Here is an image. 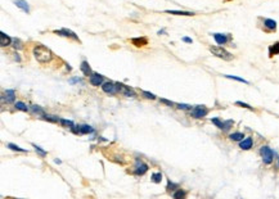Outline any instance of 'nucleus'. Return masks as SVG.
Returning a JSON list of instances; mask_svg holds the SVG:
<instances>
[{
  "instance_id": "obj_1",
  "label": "nucleus",
  "mask_w": 279,
  "mask_h": 199,
  "mask_svg": "<svg viewBox=\"0 0 279 199\" xmlns=\"http://www.w3.org/2000/svg\"><path fill=\"white\" fill-rule=\"evenodd\" d=\"M32 53H34L35 59L40 63H49L53 59V57H54L53 53L49 50L48 48H45L44 45H41V44L35 45L32 49Z\"/></svg>"
},
{
  "instance_id": "obj_2",
  "label": "nucleus",
  "mask_w": 279,
  "mask_h": 199,
  "mask_svg": "<svg viewBox=\"0 0 279 199\" xmlns=\"http://www.w3.org/2000/svg\"><path fill=\"white\" fill-rule=\"evenodd\" d=\"M210 52L212 53L215 57H217V58H221L224 60H232L234 58V55L232 54V53H229L228 50H225L224 48L221 47H211L210 48Z\"/></svg>"
},
{
  "instance_id": "obj_3",
  "label": "nucleus",
  "mask_w": 279,
  "mask_h": 199,
  "mask_svg": "<svg viewBox=\"0 0 279 199\" xmlns=\"http://www.w3.org/2000/svg\"><path fill=\"white\" fill-rule=\"evenodd\" d=\"M102 90H103L105 94L115 95L120 91V86H118V84H113V82H111V81H107V82H103V85H102Z\"/></svg>"
},
{
  "instance_id": "obj_4",
  "label": "nucleus",
  "mask_w": 279,
  "mask_h": 199,
  "mask_svg": "<svg viewBox=\"0 0 279 199\" xmlns=\"http://www.w3.org/2000/svg\"><path fill=\"white\" fill-rule=\"evenodd\" d=\"M260 154L263 157V161L265 165H270L273 162V157H274V152L271 150L269 147H263L260 149Z\"/></svg>"
},
{
  "instance_id": "obj_5",
  "label": "nucleus",
  "mask_w": 279,
  "mask_h": 199,
  "mask_svg": "<svg viewBox=\"0 0 279 199\" xmlns=\"http://www.w3.org/2000/svg\"><path fill=\"white\" fill-rule=\"evenodd\" d=\"M208 109L204 105H197L192 109V117L194 118H203L204 116H207Z\"/></svg>"
},
{
  "instance_id": "obj_6",
  "label": "nucleus",
  "mask_w": 279,
  "mask_h": 199,
  "mask_svg": "<svg viewBox=\"0 0 279 199\" xmlns=\"http://www.w3.org/2000/svg\"><path fill=\"white\" fill-rule=\"evenodd\" d=\"M89 82L93 85V86H102V85H103V76H100V74H98V73L90 74Z\"/></svg>"
},
{
  "instance_id": "obj_7",
  "label": "nucleus",
  "mask_w": 279,
  "mask_h": 199,
  "mask_svg": "<svg viewBox=\"0 0 279 199\" xmlns=\"http://www.w3.org/2000/svg\"><path fill=\"white\" fill-rule=\"evenodd\" d=\"M54 34H58V35H61V36H66V37H72V39H75L76 41H80L79 37L76 36V34L72 32L71 30H67V28H62V30H55Z\"/></svg>"
},
{
  "instance_id": "obj_8",
  "label": "nucleus",
  "mask_w": 279,
  "mask_h": 199,
  "mask_svg": "<svg viewBox=\"0 0 279 199\" xmlns=\"http://www.w3.org/2000/svg\"><path fill=\"white\" fill-rule=\"evenodd\" d=\"M148 171V166L146 163H143L142 161H138L135 165V173L136 175H144Z\"/></svg>"
},
{
  "instance_id": "obj_9",
  "label": "nucleus",
  "mask_w": 279,
  "mask_h": 199,
  "mask_svg": "<svg viewBox=\"0 0 279 199\" xmlns=\"http://www.w3.org/2000/svg\"><path fill=\"white\" fill-rule=\"evenodd\" d=\"M252 144H253L252 137H246V139L241 140V143H239V148L243 149V150H248V149L252 148Z\"/></svg>"
},
{
  "instance_id": "obj_10",
  "label": "nucleus",
  "mask_w": 279,
  "mask_h": 199,
  "mask_svg": "<svg viewBox=\"0 0 279 199\" xmlns=\"http://www.w3.org/2000/svg\"><path fill=\"white\" fill-rule=\"evenodd\" d=\"M14 4L18 6V8L22 9L24 13H30V6L26 0H14Z\"/></svg>"
},
{
  "instance_id": "obj_11",
  "label": "nucleus",
  "mask_w": 279,
  "mask_h": 199,
  "mask_svg": "<svg viewBox=\"0 0 279 199\" xmlns=\"http://www.w3.org/2000/svg\"><path fill=\"white\" fill-rule=\"evenodd\" d=\"M214 39L219 45H224L228 42V36L224 34H214Z\"/></svg>"
},
{
  "instance_id": "obj_12",
  "label": "nucleus",
  "mask_w": 279,
  "mask_h": 199,
  "mask_svg": "<svg viewBox=\"0 0 279 199\" xmlns=\"http://www.w3.org/2000/svg\"><path fill=\"white\" fill-rule=\"evenodd\" d=\"M264 26L266 27V31H275L277 30V22L273 21V19H269V18L264 19Z\"/></svg>"
},
{
  "instance_id": "obj_13",
  "label": "nucleus",
  "mask_w": 279,
  "mask_h": 199,
  "mask_svg": "<svg viewBox=\"0 0 279 199\" xmlns=\"http://www.w3.org/2000/svg\"><path fill=\"white\" fill-rule=\"evenodd\" d=\"M0 36H1V41H0V45H1L3 48H4V47H8V45L12 44V40H13V39H10L6 34L1 32V34H0Z\"/></svg>"
},
{
  "instance_id": "obj_14",
  "label": "nucleus",
  "mask_w": 279,
  "mask_h": 199,
  "mask_svg": "<svg viewBox=\"0 0 279 199\" xmlns=\"http://www.w3.org/2000/svg\"><path fill=\"white\" fill-rule=\"evenodd\" d=\"M80 69L82 71V73H84V74H86V76H90V74H91V68H90L89 63H88L86 60H82V62H81Z\"/></svg>"
},
{
  "instance_id": "obj_15",
  "label": "nucleus",
  "mask_w": 279,
  "mask_h": 199,
  "mask_svg": "<svg viewBox=\"0 0 279 199\" xmlns=\"http://www.w3.org/2000/svg\"><path fill=\"white\" fill-rule=\"evenodd\" d=\"M131 42L135 47H144V45H147L148 44V40L146 37H135V39H133Z\"/></svg>"
},
{
  "instance_id": "obj_16",
  "label": "nucleus",
  "mask_w": 279,
  "mask_h": 199,
  "mask_svg": "<svg viewBox=\"0 0 279 199\" xmlns=\"http://www.w3.org/2000/svg\"><path fill=\"white\" fill-rule=\"evenodd\" d=\"M79 132L80 134H91V132H94V129L89 125H81V126H79Z\"/></svg>"
},
{
  "instance_id": "obj_17",
  "label": "nucleus",
  "mask_w": 279,
  "mask_h": 199,
  "mask_svg": "<svg viewBox=\"0 0 279 199\" xmlns=\"http://www.w3.org/2000/svg\"><path fill=\"white\" fill-rule=\"evenodd\" d=\"M169 14H175V16H194L193 12H184V10H166Z\"/></svg>"
},
{
  "instance_id": "obj_18",
  "label": "nucleus",
  "mask_w": 279,
  "mask_h": 199,
  "mask_svg": "<svg viewBox=\"0 0 279 199\" xmlns=\"http://www.w3.org/2000/svg\"><path fill=\"white\" fill-rule=\"evenodd\" d=\"M30 109L35 113V115H37V116H43V117H44L45 115H47V113L44 112V109L41 108V107H39V105H31Z\"/></svg>"
},
{
  "instance_id": "obj_19",
  "label": "nucleus",
  "mask_w": 279,
  "mask_h": 199,
  "mask_svg": "<svg viewBox=\"0 0 279 199\" xmlns=\"http://www.w3.org/2000/svg\"><path fill=\"white\" fill-rule=\"evenodd\" d=\"M275 54H279V42H275L269 48V55L273 57Z\"/></svg>"
},
{
  "instance_id": "obj_20",
  "label": "nucleus",
  "mask_w": 279,
  "mask_h": 199,
  "mask_svg": "<svg viewBox=\"0 0 279 199\" xmlns=\"http://www.w3.org/2000/svg\"><path fill=\"white\" fill-rule=\"evenodd\" d=\"M14 98H16V91L14 90H6L5 91V99L6 102H14Z\"/></svg>"
},
{
  "instance_id": "obj_21",
  "label": "nucleus",
  "mask_w": 279,
  "mask_h": 199,
  "mask_svg": "<svg viewBox=\"0 0 279 199\" xmlns=\"http://www.w3.org/2000/svg\"><path fill=\"white\" fill-rule=\"evenodd\" d=\"M229 137H230V140H233V141H241V140H243L245 135L242 132H234V134L229 135Z\"/></svg>"
},
{
  "instance_id": "obj_22",
  "label": "nucleus",
  "mask_w": 279,
  "mask_h": 199,
  "mask_svg": "<svg viewBox=\"0 0 279 199\" xmlns=\"http://www.w3.org/2000/svg\"><path fill=\"white\" fill-rule=\"evenodd\" d=\"M12 44H13V48H14L16 50H19V49L23 48V44H22V41H21L19 39H13Z\"/></svg>"
},
{
  "instance_id": "obj_23",
  "label": "nucleus",
  "mask_w": 279,
  "mask_h": 199,
  "mask_svg": "<svg viewBox=\"0 0 279 199\" xmlns=\"http://www.w3.org/2000/svg\"><path fill=\"white\" fill-rule=\"evenodd\" d=\"M61 125L62 126H65V127H68V129H72V127H75V123L72 122V121H70V120H63V118H61Z\"/></svg>"
},
{
  "instance_id": "obj_24",
  "label": "nucleus",
  "mask_w": 279,
  "mask_h": 199,
  "mask_svg": "<svg viewBox=\"0 0 279 199\" xmlns=\"http://www.w3.org/2000/svg\"><path fill=\"white\" fill-rule=\"evenodd\" d=\"M6 147H8L9 149H12V150H17V152H22V153H24V152H27L26 149H23V148H21V147H18V145H16V144H12V143H8L6 144Z\"/></svg>"
},
{
  "instance_id": "obj_25",
  "label": "nucleus",
  "mask_w": 279,
  "mask_h": 199,
  "mask_svg": "<svg viewBox=\"0 0 279 199\" xmlns=\"http://www.w3.org/2000/svg\"><path fill=\"white\" fill-rule=\"evenodd\" d=\"M14 107H16L17 109H19V111H23V112H27V111H29V109H30L29 107H27L26 104H24V103H22V102H17Z\"/></svg>"
},
{
  "instance_id": "obj_26",
  "label": "nucleus",
  "mask_w": 279,
  "mask_h": 199,
  "mask_svg": "<svg viewBox=\"0 0 279 199\" xmlns=\"http://www.w3.org/2000/svg\"><path fill=\"white\" fill-rule=\"evenodd\" d=\"M161 180H162V173L161 172H156V173H152V181L153 183H161Z\"/></svg>"
},
{
  "instance_id": "obj_27",
  "label": "nucleus",
  "mask_w": 279,
  "mask_h": 199,
  "mask_svg": "<svg viewBox=\"0 0 279 199\" xmlns=\"http://www.w3.org/2000/svg\"><path fill=\"white\" fill-rule=\"evenodd\" d=\"M233 125H234V122H233V121H232V120H228V121H224V122H222V129H221V130H224V131H227V130H229V129H230V127H232Z\"/></svg>"
},
{
  "instance_id": "obj_28",
  "label": "nucleus",
  "mask_w": 279,
  "mask_h": 199,
  "mask_svg": "<svg viewBox=\"0 0 279 199\" xmlns=\"http://www.w3.org/2000/svg\"><path fill=\"white\" fill-rule=\"evenodd\" d=\"M225 77H227V79H232V80L239 81V82H243V84H250L248 81H246L245 79H241V77H237V76H232V74H225Z\"/></svg>"
},
{
  "instance_id": "obj_29",
  "label": "nucleus",
  "mask_w": 279,
  "mask_h": 199,
  "mask_svg": "<svg viewBox=\"0 0 279 199\" xmlns=\"http://www.w3.org/2000/svg\"><path fill=\"white\" fill-rule=\"evenodd\" d=\"M44 118L47 121H50V122H59L61 121V118H58L57 116H52V115H45Z\"/></svg>"
},
{
  "instance_id": "obj_30",
  "label": "nucleus",
  "mask_w": 279,
  "mask_h": 199,
  "mask_svg": "<svg viewBox=\"0 0 279 199\" xmlns=\"http://www.w3.org/2000/svg\"><path fill=\"white\" fill-rule=\"evenodd\" d=\"M235 105H241L242 108H247V109H250V111H253V107H251L250 104H246V103H243V102H235Z\"/></svg>"
},
{
  "instance_id": "obj_31",
  "label": "nucleus",
  "mask_w": 279,
  "mask_h": 199,
  "mask_svg": "<svg viewBox=\"0 0 279 199\" xmlns=\"http://www.w3.org/2000/svg\"><path fill=\"white\" fill-rule=\"evenodd\" d=\"M142 94H143V97L147 99H156V95L149 93V91H142Z\"/></svg>"
},
{
  "instance_id": "obj_32",
  "label": "nucleus",
  "mask_w": 279,
  "mask_h": 199,
  "mask_svg": "<svg viewBox=\"0 0 279 199\" xmlns=\"http://www.w3.org/2000/svg\"><path fill=\"white\" fill-rule=\"evenodd\" d=\"M172 197H174V198H184V197H185V193H184L183 190H178L176 193L172 194Z\"/></svg>"
},
{
  "instance_id": "obj_33",
  "label": "nucleus",
  "mask_w": 279,
  "mask_h": 199,
  "mask_svg": "<svg viewBox=\"0 0 279 199\" xmlns=\"http://www.w3.org/2000/svg\"><path fill=\"white\" fill-rule=\"evenodd\" d=\"M176 188H178V185L176 184H174V183H171V181H169L167 183V191H170V190H176Z\"/></svg>"
},
{
  "instance_id": "obj_34",
  "label": "nucleus",
  "mask_w": 279,
  "mask_h": 199,
  "mask_svg": "<svg viewBox=\"0 0 279 199\" xmlns=\"http://www.w3.org/2000/svg\"><path fill=\"white\" fill-rule=\"evenodd\" d=\"M32 147L35 148V150H36V152H39V153H40V154H41V155H43V157H44V155H47V152H45V150H43V149H41L40 147H37V145H36V144H32Z\"/></svg>"
},
{
  "instance_id": "obj_35",
  "label": "nucleus",
  "mask_w": 279,
  "mask_h": 199,
  "mask_svg": "<svg viewBox=\"0 0 279 199\" xmlns=\"http://www.w3.org/2000/svg\"><path fill=\"white\" fill-rule=\"evenodd\" d=\"M211 121H212V123H215V125H216L219 129H222V121H221V120H219V118H212Z\"/></svg>"
},
{
  "instance_id": "obj_36",
  "label": "nucleus",
  "mask_w": 279,
  "mask_h": 199,
  "mask_svg": "<svg viewBox=\"0 0 279 199\" xmlns=\"http://www.w3.org/2000/svg\"><path fill=\"white\" fill-rule=\"evenodd\" d=\"M161 103H164V104H166V105H169V107H174L175 104L172 102H170V100H167V99H161L160 100Z\"/></svg>"
},
{
  "instance_id": "obj_37",
  "label": "nucleus",
  "mask_w": 279,
  "mask_h": 199,
  "mask_svg": "<svg viewBox=\"0 0 279 199\" xmlns=\"http://www.w3.org/2000/svg\"><path fill=\"white\" fill-rule=\"evenodd\" d=\"M178 108L179 109H189L190 105L189 104H178Z\"/></svg>"
},
{
  "instance_id": "obj_38",
  "label": "nucleus",
  "mask_w": 279,
  "mask_h": 199,
  "mask_svg": "<svg viewBox=\"0 0 279 199\" xmlns=\"http://www.w3.org/2000/svg\"><path fill=\"white\" fill-rule=\"evenodd\" d=\"M183 41L188 42V44H192V42H193V40H192V39H189V37H183Z\"/></svg>"
},
{
  "instance_id": "obj_39",
  "label": "nucleus",
  "mask_w": 279,
  "mask_h": 199,
  "mask_svg": "<svg viewBox=\"0 0 279 199\" xmlns=\"http://www.w3.org/2000/svg\"><path fill=\"white\" fill-rule=\"evenodd\" d=\"M14 59L17 60V62H21V57H19L18 53H16V54H14Z\"/></svg>"
},
{
  "instance_id": "obj_40",
  "label": "nucleus",
  "mask_w": 279,
  "mask_h": 199,
  "mask_svg": "<svg viewBox=\"0 0 279 199\" xmlns=\"http://www.w3.org/2000/svg\"><path fill=\"white\" fill-rule=\"evenodd\" d=\"M77 81H80V79H73L71 80V82H77Z\"/></svg>"
},
{
  "instance_id": "obj_41",
  "label": "nucleus",
  "mask_w": 279,
  "mask_h": 199,
  "mask_svg": "<svg viewBox=\"0 0 279 199\" xmlns=\"http://www.w3.org/2000/svg\"><path fill=\"white\" fill-rule=\"evenodd\" d=\"M278 163H279V159H278Z\"/></svg>"
}]
</instances>
